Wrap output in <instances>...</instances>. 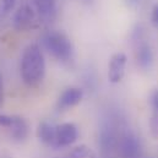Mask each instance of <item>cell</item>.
I'll use <instances>...</instances> for the list:
<instances>
[{
    "instance_id": "6da1fadb",
    "label": "cell",
    "mask_w": 158,
    "mask_h": 158,
    "mask_svg": "<svg viewBox=\"0 0 158 158\" xmlns=\"http://www.w3.org/2000/svg\"><path fill=\"white\" fill-rule=\"evenodd\" d=\"M20 71L23 82L30 87H35L43 81L45 75V60L37 44H30L25 48L21 56Z\"/></svg>"
},
{
    "instance_id": "7a4b0ae2",
    "label": "cell",
    "mask_w": 158,
    "mask_h": 158,
    "mask_svg": "<svg viewBox=\"0 0 158 158\" xmlns=\"http://www.w3.org/2000/svg\"><path fill=\"white\" fill-rule=\"evenodd\" d=\"M44 48L58 60L69 61L74 55V47L70 38L59 31H50L43 37Z\"/></svg>"
},
{
    "instance_id": "3957f363",
    "label": "cell",
    "mask_w": 158,
    "mask_h": 158,
    "mask_svg": "<svg viewBox=\"0 0 158 158\" xmlns=\"http://www.w3.org/2000/svg\"><path fill=\"white\" fill-rule=\"evenodd\" d=\"M0 126L10 131V136L16 142H22L28 136V124L22 117L19 115H0Z\"/></svg>"
},
{
    "instance_id": "277c9868",
    "label": "cell",
    "mask_w": 158,
    "mask_h": 158,
    "mask_svg": "<svg viewBox=\"0 0 158 158\" xmlns=\"http://www.w3.org/2000/svg\"><path fill=\"white\" fill-rule=\"evenodd\" d=\"M119 152L121 158H141L142 147L140 139L132 132H125L119 142Z\"/></svg>"
},
{
    "instance_id": "5b68a950",
    "label": "cell",
    "mask_w": 158,
    "mask_h": 158,
    "mask_svg": "<svg viewBox=\"0 0 158 158\" xmlns=\"http://www.w3.org/2000/svg\"><path fill=\"white\" fill-rule=\"evenodd\" d=\"M79 137L77 126L74 123H63L56 126L55 147H68L76 142Z\"/></svg>"
},
{
    "instance_id": "8992f818",
    "label": "cell",
    "mask_w": 158,
    "mask_h": 158,
    "mask_svg": "<svg viewBox=\"0 0 158 158\" xmlns=\"http://www.w3.org/2000/svg\"><path fill=\"white\" fill-rule=\"evenodd\" d=\"M35 19H36V14L33 7L30 4H22L15 12L12 23L17 31H26L33 26Z\"/></svg>"
},
{
    "instance_id": "52a82bcc",
    "label": "cell",
    "mask_w": 158,
    "mask_h": 158,
    "mask_svg": "<svg viewBox=\"0 0 158 158\" xmlns=\"http://www.w3.org/2000/svg\"><path fill=\"white\" fill-rule=\"evenodd\" d=\"M126 61H127V58L124 53H115L112 55L109 64H108V80H109V82L118 83L123 80L124 74H125Z\"/></svg>"
},
{
    "instance_id": "ba28073f",
    "label": "cell",
    "mask_w": 158,
    "mask_h": 158,
    "mask_svg": "<svg viewBox=\"0 0 158 158\" xmlns=\"http://www.w3.org/2000/svg\"><path fill=\"white\" fill-rule=\"evenodd\" d=\"M83 98V91L79 87H70L66 88L58 99V108L61 110L70 109L77 106Z\"/></svg>"
},
{
    "instance_id": "9c48e42d",
    "label": "cell",
    "mask_w": 158,
    "mask_h": 158,
    "mask_svg": "<svg viewBox=\"0 0 158 158\" xmlns=\"http://www.w3.org/2000/svg\"><path fill=\"white\" fill-rule=\"evenodd\" d=\"M35 9L42 21L50 23L56 16V0H33Z\"/></svg>"
},
{
    "instance_id": "30bf717a",
    "label": "cell",
    "mask_w": 158,
    "mask_h": 158,
    "mask_svg": "<svg viewBox=\"0 0 158 158\" xmlns=\"http://www.w3.org/2000/svg\"><path fill=\"white\" fill-rule=\"evenodd\" d=\"M99 142L102 151L109 152L110 150L114 148L117 145V132L114 131V127L112 124L107 123L106 125L102 126L101 129V135H99Z\"/></svg>"
},
{
    "instance_id": "8fae6325",
    "label": "cell",
    "mask_w": 158,
    "mask_h": 158,
    "mask_svg": "<svg viewBox=\"0 0 158 158\" xmlns=\"http://www.w3.org/2000/svg\"><path fill=\"white\" fill-rule=\"evenodd\" d=\"M37 136L40 141L47 145L55 147V136H56V126L48 121H42L37 129Z\"/></svg>"
},
{
    "instance_id": "7c38bea8",
    "label": "cell",
    "mask_w": 158,
    "mask_h": 158,
    "mask_svg": "<svg viewBox=\"0 0 158 158\" xmlns=\"http://www.w3.org/2000/svg\"><path fill=\"white\" fill-rule=\"evenodd\" d=\"M136 60H137V64L140 65V68L143 70H148L152 66L153 54H152L151 47L147 43L139 44V47L136 49Z\"/></svg>"
},
{
    "instance_id": "4fadbf2b",
    "label": "cell",
    "mask_w": 158,
    "mask_h": 158,
    "mask_svg": "<svg viewBox=\"0 0 158 158\" xmlns=\"http://www.w3.org/2000/svg\"><path fill=\"white\" fill-rule=\"evenodd\" d=\"M63 158H96V153L91 147L86 145H80Z\"/></svg>"
},
{
    "instance_id": "5bb4252c",
    "label": "cell",
    "mask_w": 158,
    "mask_h": 158,
    "mask_svg": "<svg viewBox=\"0 0 158 158\" xmlns=\"http://www.w3.org/2000/svg\"><path fill=\"white\" fill-rule=\"evenodd\" d=\"M16 0H0V17L6 16L15 6Z\"/></svg>"
},
{
    "instance_id": "9a60e30c",
    "label": "cell",
    "mask_w": 158,
    "mask_h": 158,
    "mask_svg": "<svg viewBox=\"0 0 158 158\" xmlns=\"http://www.w3.org/2000/svg\"><path fill=\"white\" fill-rule=\"evenodd\" d=\"M150 127H151V134L155 139L158 137V115L153 114L150 120Z\"/></svg>"
},
{
    "instance_id": "2e32d148",
    "label": "cell",
    "mask_w": 158,
    "mask_h": 158,
    "mask_svg": "<svg viewBox=\"0 0 158 158\" xmlns=\"http://www.w3.org/2000/svg\"><path fill=\"white\" fill-rule=\"evenodd\" d=\"M151 106L153 108V114L158 115V89L153 91V93L151 96Z\"/></svg>"
},
{
    "instance_id": "e0dca14e",
    "label": "cell",
    "mask_w": 158,
    "mask_h": 158,
    "mask_svg": "<svg viewBox=\"0 0 158 158\" xmlns=\"http://www.w3.org/2000/svg\"><path fill=\"white\" fill-rule=\"evenodd\" d=\"M151 21L153 23V26L158 27V4H156L153 6V10H152V16H151Z\"/></svg>"
},
{
    "instance_id": "ac0fdd59",
    "label": "cell",
    "mask_w": 158,
    "mask_h": 158,
    "mask_svg": "<svg viewBox=\"0 0 158 158\" xmlns=\"http://www.w3.org/2000/svg\"><path fill=\"white\" fill-rule=\"evenodd\" d=\"M4 102V86H2V79L0 76V107L2 106Z\"/></svg>"
},
{
    "instance_id": "d6986e66",
    "label": "cell",
    "mask_w": 158,
    "mask_h": 158,
    "mask_svg": "<svg viewBox=\"0 0 158 158\" xmlns=\"http://www.w3.org/2000/svg\"><path fill=\"white\" fill-rule=\"evenodd\" d=\"M0 158H12L10 155H7V153H2L1 156H0Z\"/></svg>"
},
{
    "instance_id": "ffe728a7",
    "label": "cell",
    "mask_w": 158,
    "mask_h": 158,
    "mask_svg": "<svg viewBox=\"0 0 158 158\" xmlns=\"http://www.w3.org/2000/svg\"><path fill=\"white\" fill-rule=\"evenodd\" d=\"M137 1H139V0H129V2H130V4H132V5L137 4Z\"/></svg>"
},
{
    "instance_id": "44dd1931",
    "label": "cell",
    "mask_w": 158,
    "mask_h": 158,
    "mask_svg": "<svg viewBox=\"0 0 158 158\" xmlns=\"http://www.w3.org/2000/svg\"><path fill=\"white\" fill-rule=\"evenodd\" d=\"M83 1H85V2H87V4H91L93 0H83Z\"/></svg>"
}]
</instances>
